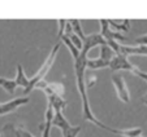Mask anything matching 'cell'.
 <instances>
[{
  "instance_id": "6da1fadb",
  "label": "cell",
  "mask_w": 147,
  "mask_h": 137,
  "mask_svg": "<svg viewBox=\"0 0 147 137\" xmlns=\"http://www.w3.org/2000/svg\"><path fill=\"white\" fill-rule=\"evenodd\" d=\"M87 55L81 52V56L78 57V60L74 61V72H76V82H77V88L81 96V102H82V114H83V120L90 122V123L98 126L99 128H103L106 131L111 132V133H117L116 128L106 126L104 123L99 120L96 116L94 115V112L90 106L89 96H87V85H86V78H85V71L87 68Z\"/></svg>"
},
{
  "instance_id": "7a4b0ae2",
  "label": "cell",
  "mask_w": 147,
  "mask_h": 137,
  "mask_svg": "<svg viewBox=\"0 0 147 137\" xmlns=\"http://www.w3.org/2000/svg\"><path fill=\"white\" fill-rule=\"evenodd\" d=\"M61 44H63V43H56L55 45H53L52 49H51V52H50V55H48V57H47V60L45 61V63H43V65H42V67L39 68L38 71L33 75V76L30 78L29 87L26 88V89H24V94H25V96H28L31 90L35 89V85L38 84L40 80H45L46 75L50 72L52 65L55 63V60H56V57H57V53H59V49H60Z\"/></svg>"
},
{
  "instance_id": "3957f363",
  "label": "cell",
  "mask_w": 147,
  "mask_h": 137,
  "mask_svg": "<svg viewBox=\"0 0 147 137\" xmlns=\"http://www.w3.org/2000/svg\"><path fill=\"white\" fill-rule=\"evenodd\" d=\"M99 22H100V27H102L100 34H102V35L104 36V39L107 40V44H108L116 53H120L121 44H120L119 41H125L126 40V36L120 34V31H112L108 19H100Z\"/></svg>"
},
{
  "instance_id": "277c9868",
  "label": "cell",
  "mask_w": 147,
  "mask_h": 137,
  "mask_svg": "<svg viewBox=\"0 0 147 137\" xmlns=\"http://www.w3.org/2000/svg\"><path fill=\"white\" fill-rule=\"evenodd\" d=\"M109 68L112 71H120V70H125V71H130L136 75V72L138 71L139 68L136 67L133 63L129 61L128 56L122 55V53H116L115 57L111 60L109 63Z\"/></svg>"
},
{
  "instance_id": "5b68a950",
  "label": "cell",
  "mask_w": 147,
  "mask_h": 137,
  "mask_svg": "<svg viewBox=\"0 0 147 137\" xmlns=\"http://www.w3.org/2000/svg\"><path fill=\"white\" fill-rule=\"evenodd\" d=\"M112 83H113V87L116 89L117 97L120 98V101L129 104L130 102V92H129L128 84L125 82V78L121 74H115L112 76Z\"/></svg>"
},
{
  "instance_id": "8992f818",
  "label": "cell",
  "mask_w": 147,
  "mask_h": 137,
  "mask_svg": "<svg viewBox=\"0 0 147 137\" xmlns=\"http://www.w3.org/2000/svg\"><path fill=\"white\" fill-rule=\"evenodd\" d=\"M26 104H29L28 96H21V97H17V98L11 100V101L0 102V116L11 114V112L16 111L20 106H24V105H26Z\"/></svg>"
},
{
  "instance_id": "52a82bcc",
  "label": "cell",
  "mask_w": 147,
  "mask_h": 137,
  "mask_svg": "<svg viewBox=\"0 0 147 137\" xmlns=\"http://www.w3.org/2000/svg\"><path fill=\"white\" fill-rule=\"evenodd\" d=\"M35 89H40L46 93V96L48 94H59V96H64L65 88L61 83H48L46 80H40L38 84L35 85Z\"/></svg>"
},
{
  "instance_id": "ba28073f",
  "label": "cell",
  "mask_w": 147,
  "mask_h": 137,
  "mask_svg": "<svg viewBox=\"0 0 147 137\" xmlns=\"http://www.w3.org/2000/svg\"><path fill=\"white\" fill-rule=\"evenodd\" d=\"M104 44H107V40L104 39V36L102 34H90V35H86V38L83 39V48L81 52L87 55L92 48L98 47V45H104Z\"/></svg>"
},
{
  "instance_id": "9c48e42d",
  "label": "cell",
  "mask_w": 147,
  "mask_h": 137,
  "mask_svg": "<svg viewBox=\"0 0 147 137\" xmlns=\"http://www.w3.org/2000/svg\"><path fill=\"white\" fill-rule=\"evenodd\" d=\"M120 53L125 56H147V45L137 44V45H121Z\"/></svg>"
},
{
  "instance_id": "30bf717a",
  "label": "cell",
  "mask_w": 147,
  "mask_h": 137,
  "mask_svg": "<svg viewBox=\"0 0 147 137\" xmlns=\"http://www.w3.org/2000/svg\"><path fill=\"white\" fill-rule=\"evenodd\" d=\"M52 124L55 127H57V128H60V131L67 129V128H69V127L72 126V124L68 122V119L64 116L63 110H55V116H53Z\"/></svg>"
},
{
  "instance_id": "8fae6325",
  "label": "cell",
  "mask_w": 147,
  "mask_h": 137,
  "mask_svg": "<svg viewBox=\"0 0 147 137\" xmlns=\"http://www.w3.org/2000/svg\"><path fill=\"white\" fill-rule=\"evenodd\" d=\"M14 80H16L17 87H22L24 89H26V88L29 87V83H30V79L26 76L25 70H24L22 65H20V63L17 65V74H16Z\"/></svg>"
},
{
  "instance_id": "7c38bea8",
  "label": "cell",
  "mask_w": 147,
  "mask_h": 137,
  "mask_svg": "<svg viewBox=\"0 0 147 137\" xmlns=\"http://www.w3.org/2000/svg\"><path fill=\"white\" fill-rule=\"evenodd\" d=\"M60 40H61V43H63V44L65 45V47L68 48V51L70 52V55H72V57H73V61L78 60V57L81 56V49H78V48L76 47V44L73 43L72 40H70L69 36L63 35V36H61Z\"/></svg>"
},
{
  "instance_id": "4fadbf2b",
  "label": "cell",
  "mask_w": 147,
  "mask_h": 137,
  "mask_svg": "<svg viewBox=\"0 0 147 137\" xmlns=\"http://www.w3.org/2000/svg\"><path fill=\"white\" fill-rule=\"evenodd\" d=\"M47 100L53 107L55 110H63L67 107V101L64 100L63 96H59V94H48L47 96Z\"/></svg>"
},
{
  "instance_id": "5bb4252c",
  "label": "cell",
  "mask_w": 147,
  "mask_h": 137,
  "mask_svg": "<svg viewBox=\"0 0 147 137\" xmlns=\"http://www.w3.org/2000/svg\"><path fill=\"white\" fill-rule=\"evenodd\" d=\"M109 61H106L103 58H91L87 60V68L90 70H98V68H104V67H109Z\"/></svg>"
},
{
  "instance_id": "9a60e30c",
  "label": "cell",
  "mask_w": 147,
  "mask_h": 137,
  "mask_svg": "<svg viewBox=\"0 0 147 137\" xmlns=\"http://www.w3.org/2000/svg\"><path fill=\"white\" fill-rule=\"evenodd\" d=\"M0 87L3 88L4 90H7L8 93L13 94L14 89L17 88V84H16V80L14 79H7V78L0 76Z\"/></svg>"
},
{
  "instance_id": "2e32d148",
  "label": "cell",
  "mask_w": 147,
  "mask_h": 137,
  "mask_svg": "<svg viewBox=\"0 0 147 137\" xmlns=\"http://www.w3.org/2000/svg\"><path fill=\"white\" fill-rule=\"evenodd\" d=\"M111 27L116 29V31H128L130 27V21L129 19H124V21H116V19H108Z\"/></svg>"
},
{
  "instance_id": "e0dca14e",
  "label": "cell",
  "mask_w": 147,
  "mask_h": 137,
  "mask_svg": "<svg viewBox=\"0 0 147 137\" xmlns=\"http://www.w3.org/2000/svg\"><path fill=\"white\" fill-rule=\"evenodd\" d=\"M119 136L122 137H138L142 134V128H129V129H117Z\"/></svg>"
},
{
  "instance_id": "ac0fdd59",
  "label": "cell",
  "mask_w": 147,
  "mask_h": 137,
  "mask_svg": "<svg viewBox=\"0 0 147 137\" xmlns=\"http://www.w3.org/2000/svg\"><path fill=\"white\" fill-rule=\"evenodd\" d=\"M70 25H72V27H73V33L77 34L82 40L86 38V35H85V33H83V30H82V26H81L80 19H70Z\"/></svg>"
},
{
  "instance_id": "d6986e66",
  "label": "cell",
  "mask_w": 147,
  "mask_h": 137,
  "mask_svg": "<svg viewBox=\"0 0 147 137\" xmlns=\"http://www.w3.org/2000/svg\"><path fill=\"white\" fill-rule=\"evenodd\" d=\"M1 133L4 137H18L16 133V127L13 124H5L1 129Z\"/></svg>"
},
{
  "instance_id": "ffe728a7",
  "label": "cell",
  "mask_w": 147,
  "mask_h": 137,
  "mask_svg": "<svg viewBox=\"0 0 147 137\" xmlns=\"http://www.w3.org/2000/svg\"><path fill=\"white\" fill-rule=\"evenodd\" d=\"M69 38H70V40H72L73 43L76 44V47H77L78 49H81V51H82V48H83V40H82V39H81L80 36H78L77 34H74V33H73V34H70V36H69Z\"/></svg>"
},
{
  "instance_id": "44dd1931",
  "label": "cell",
  "mask_w": 147,
  "mask_h": 137,
  "mask_svg": "<svg viewBox=\"0 0 147 137\" xmlns=\"http://www.w3.org/2000/svg\"><path fill=\"white\" fill-rule=\"evenodd\" d=\"M59 34H57V39H61V36L65 34V29H67V19H59Z\"/></svg>"
},
{
  "instance_id": "7402d4cb",
  "label": "cell",
  "mask_w": 147,
  "mask_h": 137,
  "mask_svg": "<svg viewBox=\"0 0 147 137\" xmlns=\"http://www.w3.org/2000/svg\"><path fill=\"white\" fill-rule=\"evenodd\" d=\"M16 133L18 137H34L30 132L24 129V128H16Z\"/></svg>"
},
{
  "instance_id": "603a6c76",
  "label": "cell",
  "mask_w": 147,
  "mask_h": 137,
  "mask_svg": "<svg viewBox=\"0 0 147 137\" xmlns=\"http://www.w3.org/2000/svg\"><path fill=\"white\" fill-rule=\"evenodd\" d=\"M134 43L137 44H144V45H147V34L146 35H142V36H138V38L134 39Z\"/></svg>"
},
{
  "instance_id": "cb8c5ba5",
  "label": "cell",
  "mask_w": 147,
  "mask_h": 137,
  "mask_svg": "<svg viewBox=\"0 0 147 137\" xmlns=\"http://www.w3.org/2000/svg\"><path fill=\"white\" fill-rule=\"evenodd\" d=\"M96 83V76L95 75H91V76H89L86 79V85H87V88L89 87H92V85Z\"/></svg>"
},
{
  "instance_id": "d4e9b609",
  "label": "cell",
  "mask_w": 147,
  "mask_h": 137,
  "mask_svg": "<svg viewBox=\"0 0 147 137\" xmlns=\"http://www.w3.org/2000/svg\"><path fill=\"white\" fill-rule=\"evenodd\" d=\"M136 75L139 76L141 79H143L144 82H147V72H143V71H141V70H138V71L136 72Z\"/></svg>"
},
{
  "instance_id": "484cf974",
  "label": "cell",
  "mask_w": 147,
  "mask_h": 137,
  "mask_svg": "<svg viewBox=\"0 0 147 137\" xmlns=\"http://www.w3.org/2000/svg\"><path fill=\"white\" fill-rule=\"evenodd\" d=\"M0 137H3V133H0Z\"/></svg>"
},
{
  "instance_id": "4316f807",
  "label": "cell",
  "mask_w": 147,
  "mask_h": 137,
  "mask_svg": "<svg viewBox=\"0 0 147 137\" xmlns=\"http://www.w3.org/2000/svg\"><path fill=\"white\" fill-rule=\"evenodd\" d=\"M138 137H142V136H138Z\"/></svg>"
}]
</instances>
